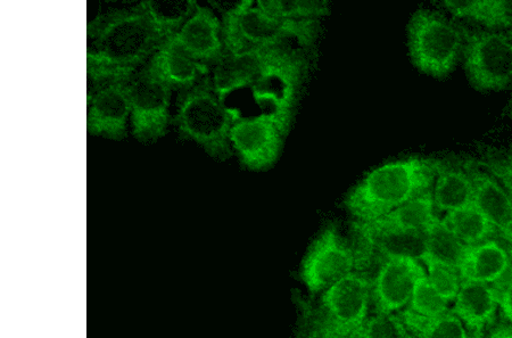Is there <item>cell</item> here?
I'll list each match as a JSON object with an SVG mask.
<instances>
[{"instance_id":"cell-19","label":"cell","mask_w":512,"mask_h":338,"mask_svg":"<svg viewBox=\"0 0 512 338\" xmlns=\"http://www.w3.org/2000/svg\"><path fill=\"white\" fill-rule=\"evenodd\" d=\"M436 212L447 214L474 203L475 188L472 177L460 164L437 162L432 189Z\"/></svg>"},{"instance_id":"cell-30","label":"cell","mask_w":512,"mask_h":338,"mask_svg":"<svg viewBox=\"0 0 512 338\" xmlns=\"http://www.w3.org/2000/svg\"><path fill=\"white\" fill-rule=\"evenodd\" d=\"M407 310L420 317L434 318L449 312L451 304L436 292L427 277L424 276L416 285Z\"/></svg>"},{"instance_id":"cell-21","label":"cell","mask_w":512,"mask_h":338,"mask_svg":"<svg viewBox=\"0 0 512 338\" xmlns=\"http://www.w3.org/2000/svg\"><path fill=\"white\" fill-rule=\"evenodd\" d=\"M441 5L456 18L476 22L484 29L512 30V2L466 0L443 2Z\"/></svg>"},{"instance_id":"cell-18","label":"cell","mask_w":512,"mask_h":338,"mask_svg":"<svg viewBox=\"0 0 512 338\" xmlns=\"http://www.w3.org/2000/svg\"><path fill=\"white\" fill-rule=\"evenodd\" d=\"M354 235L368 243L383 260L387 258L423 259L427 252L426 232L377 228L355 221Z\"/></svg>"},{"instance_id":"cell-16","label":"cell","mask_w":512,"mask_h":338,"mask_svg":"<svg viewBox=\"0 0 512 338\" xmlns=\"http://www.w3.org/2000/svg\"><path fill=\"white\" fill-rule=\"evenodd\" d=\"M451 312L461 320L470 336L483 338L500 312L497 291L490 285L462 280L460 291L451 303Z\"/></svg>"},{"instance_id":"cell-2","label":"cell","mask_w":512,"mask_h":338,"mask_svg":"<svg viewBox=\"0 0 512 338\" xmlns=\"http://www.w3.org/2000/svg\"><path fill=\"white\" fill-rule=\"evenodd\" d=\"M88 92L130 81L164 44L140 4L115 8L88 22Z\"/></svg>"},{"instance_id":"cell-27","label":"cell","mask_w":512,"mask_h":338,"mask_svg":"<svg viewBox=\"0 0 512 338\" xmlns=\"http://www.w3.org/2000/svg\"><path fill=\"white\" fill-rule=\"evenodd\" d=\"M256 6L274 18L294 21L321 20L330 13L329 3L319 0H260Z\"/></svg>"},{"instance_id":"cell-14","label":"cell","mask_w":512,"mask_h":338,"mask_svg":"<svg viewBox=\"0 0 512 338\" xmlns=\"http://www.w3.org/2000/svg\"><path fill=\"white\" fill-rule=\"evenodd\" d=\"M169 43L185 53L189 59L206 65H216L226 54L222 40V24L208 7L198 5L183 29L168 39Z\"/></svg>"},{"instance_id":"cell-23","label":"cell","mask_w":512,"mask_h":338,"mask_svg":"<svg viewBox=\"0 0 512 338\" xmlns=\"http://www.w3.org/2000/svg\"><path fill=\"white\" fill-rule=\"evenodd\" d=\"M441 219L459 241L467 247L481 244L492 238H499L497 230L475 203L444 214Z\"/></svg>"},{"instance_id":"cell-32","label":"cell","mask_w":512,"mask_h":338,"mask_svg":"<svg viewBox=\"0 0 512 338\" xmlns=\"http://www.w3.org/2000/svg\"><path fill=\"white\" fill-rule=\"evenodd\" d=\"M494 288L498 294L501 315L509 324H512V269Z\"/></svg>"},{"instance_id":"cell-26","label":"cell","mask_w":512,"mask_h":338,"mask_svg":"<svg viewBox=\"0 0 512 338\" xmlns=\"http://www.w3.org/2000/svg\"><path fill=\"white\" fill-rule=\"evenodd\" d=\"M426 238L427 252L425 257L447 263V265L459 269L467 246L459 241L440 217L428 227Z\"/></svg>"},{"instance_id":"cell-25","label":"cell","mask_w":512,"mask_h":338,"mask_svg":"<svg viewBox=\"0 0 512 338\" xmlns=\"http://www.w3.org/2000/svg\"><path fill=\"white\" fill-rule=\"evenodd\" d=\"M410 338H472L451 310L434 318H424L409 310L399 313Z\"/></svg>"},{"instance_id":"cell-36","label":"cell","mask_w":512,"mask_h":338,"mask_svg":"<svg viewBox=\"0 0 512 338\" xmlns=\"http://www.w3.org/2000/svg\"><path fill=\"white\" fill-rule=\"evenodd\" d=\"M472 338H474V337H472Z\"/></svg>"},{"instance_id":"cell-7","label":"cell","mask_w":512,"mask_h":338,"mask_svg":"<svg viewBox=\"0 0 512 338\" xmlns=\"http://www.w3.org/2000/svg\"><path fill=\"white\" fill-rule=\"evenodd\" d=\"M462 57L469 82L478 92H501L512 87V31L469 32Z\"/></svg>"},{"instance_id":"cell-35","label":"cell","mask_w":512,"mask_h":338,"mask_svg":"<svg viewBox=\"0 0 512 338\" xmlns=\"http://www.w3.org/2000/svg\"><path fill=\"white\" fill-rule=\"evenodd\" d=\"M510 111H511V114H512V97H511V101H510Z\"/></svg>"},{"instance_id":"cell-28","label":"cell","mask_w":512,"mask_h":338,"mask_svg":"<svg viewBox=\"0 0 512 338\" xmlns=\"http://www.w3.org/2000/svg\"><path fill=\"white\" fill-rule=\"evenodd\" d=\"M295 338H351L334 326L318 303L300 301L299 316L295 327Z\"/></svg>"},{"instance_id":"cell-24","label":"cell","mask_w":512,"mask_h":338,"mask_svg":"<svg viewBox=\"0 0 512 338\" xmlns=\"http://www.w3.org/2000/svg\"><path fill=\"white\" fill-rule=\"evenodd\" d=\"M143 7L164 40L176 36L197 10L194 0H145Z\"/></svg>"},{"instance_id":"cell-11","label":"cell","mask_w":512,"mask_h":338,"mask_svg":"<svg viewBox=\"0 0 512 338\" xmlns=\"http://www.w3.org/2000/svg\"><path fill=\"white\" fill-rule=\"evenodd\" d=\"M286 135L275 120L266 115L239 119L231 129V146L246 169L263 171L279 159Z\"/></svg>"},{"instance_id":"cell-1","label":"cell","mask_w":512,"mask_h":338,"mask_svg":"<svg viewBox=\"0 0 512 338\" xmlns=\"http://www.w3.org/2000/svg\"><path fill=\"white\" fill-rule=\"evenodd\" d=\"M308 69L307 57L291 45L226 53L214 67L213 88L224 104L237 90L251 89L261 115L275 120L287 135L301 101Z\"/></svg>"},{"instance_id":"cell-34","label":"cell","mask_w":512,"mask_h":338,"mask_svg":"<svg viewBox=\"0 0 512 338\" xmlns=\"http://www.w3.org/2000/svg\"><path fill=\"white\" fill-rule=\"evenodd\" d=\"M502 155H503V158H505L507 160V162L510 164V166L512 167V151L502 154Z\"/></svg>"},{"instance_id":"cell-9","label":"cell","mask_w":512,"mask_h":338,"mask_svg":"<svg viewBox=\"0 0 512 338\" xmlns=\"http://www.w3.org/2000/svg\"><path fill=\"white\" fill-rule=\"evenodd\" d=\"M357 254L340 229L329 224L321 230L305 253L300 276L312 296H320L352 272L357 271Z\"/></svg>"},{"instance_id":"cell-33","label":"cell","mask_w":512,"mask_h":338,"mask_svg":"<svg viewBox=\"0 0 512 338\" xmlns=\"http://www.w3.org/2000/svg\"><path fill=\"white\" fill-rule=\"evenodd\" d=\"M483 338H512V324L505 320V323L493 326Z\"/></svg>"},{"instance_id":"cell-31","label":"cell","mask_w":512,"mask_h":338,"mask_svg":"<svg viewBox=\"0 0 512 338\" xmlns=\"http://www.w3.org/2000/svg\"><path fill=\"white\" fill-rule=\"evenodd\" d=\"M361 338H410L399 313L373 311L367 320Z\"/></svg>"},{"instance_id":"cell-22","label":"cell","mask_w":512,"mask_h":338,"mask_svg":"<svg viewBox=\"0 0 512 338\" xmlns=\"http://www.w3.org/2000/svg\"><path fill=\"white\" fill-rule=\"evenodd\" d=\"M437 218L439 214L435 210L432 192H428L367 224L377 228L426 232Z\"/></svg>"},{"instance_id":"cell-17","label":"cell","mask_w":512,"mask_h":338,"mask_svg":"<svg viewBox=\"0 0 512 338\" xmlns=\"http://www.w3.org/2000/svg\"><path fill=\"white\" fill-rule=\"evenodd\" d=\"M512 269V249L500 238L467 247L459 272L464 282L497 286Z\"/></svg>"},{"instance_id":"cell-15","label":"cell","mask_w":512,"mask_h":338,"mask_svg":"<svg viewBox=\"0 0 512 338\" xmlns=\"http://www.w3.org/2000/svg\"><path fill=\"white\" fill-rule=\"evenodd\" d=\"M472 177L475 196L474 203L497 230L498 237L512 249V200L497 178L475 162H461Z\"/></svg>"},{"instance_id":"cell-6","label":"cell","mask_w":512,"mask_h":338,"mask_svg":"<svg viewBox=\"0 0 512 338\" xmlns=\"http://www.w3.org/2000/svg\"><path fill=\"white\" fill-rule=\"evenodd\" d=\"M407 32L411 62L426 76L449 77L464 56V30L440 12L421 8L411 16Z\"/></svg>"},{"instance_id":"cell-29","label":"cell","mask_w":512,"mask_h":338,"mask_svg":"<svg viewBox=\"0 0 512 338\" xmlns=\"http://www.w3.org/2000/svg\"><path fill=\"white\" fill-rule=\"evenodd\" d=\"M421 262L425 267L428 282L445 301L451 304L456 299L462 285L459 269L429 257H424Z\"/></svg>"},{"instance_id":"cell-5","label":"cell","mask_w":512,"mask_h":338,"mask_svg":"<svg viewBox=\"0 0 512 338\" xmlns=\"http://www.w3.org/2000/svg\"><path fill=\"white\" fill-rule=\"evenodd\" d=\"M242 118L241 111L221 103L208 76L179 94L172 125L181 139L197 144L212 159L226 161L234 155L231 129Z\"/></svg>"},{"instance_id":"cell-20","label":"cell","mask_w":512,"mask_h":338,"mask_svg":"<svg viewBox=\"0 0 512 338\" xmlns=\"http://www.w3.org/2000/svg\"><path fill=\"white\" fill-rule=\"evenodd\" d=\"M148 64L168 82L173 89H191L203 78L209 76V67L197 63L173 46L168 40L164 41L158 52Z\"/></svg>"},{"instance_id":"cell-12","label":"cell","mask_w":512,"mask_h":338,"mask_svg":"<svg viewBox=\"0 0 512 338\" xmlns=\"http://www.w3.org/2000/svg\"><path fill=\"white\" fill-rule=\"evenodd\" d=\"M426 276L423 262L387 258L379 263L373 283V311L400 313L408 308L419 280Z\"/></svg>"},{"instance_id":"cell-8","label":"cell","mask_w":512,"mask_h":338,"mask_svg":"<svg viewBox=\"0 0 512 338\" xmlns=\"http://www.w3.org/2000/svg\"><path fill=\"white\" fill-rule=\"evenodd\" d=\"M173 88L150 64L129 81L131 133L142 144H154L168 134Z\"/></svg>"},{"instance_id":"cell-4","label":"cell","mask_w":512,"mask_h":338,"mask_svg":"<svg viewBox=\"0 0 512 338\" xmlns=\"http://www.w3.org/2000/svg\"><path fill=\"white\" fill-rule=\"evenodd\" d=\"M222 15V40L226 53L237 54L260 47L288 46L294 39L304 49L316 46L320 20L294 21L274 18L253 0L210 2Z\"/></svg>"},{"instance_id":"cell-3","label":"cell","mask_w":512,"mask_h":338,"mask_svg":"<svg viewBox=\"0 0 512 338\" xmlns=\"http://www.w3.org/2000/svg\"><path fill=\"white\" fill-rule=\"evenodd\" d=\"M435 159L407 158L368 173L345 201L355 221L371 222L386 216L417 197L432 192Z\"/></svg>"},{"instance_id":"cell-13","label":"cell","mask_w":512,"mask_h":338,"mask_svg":"<svg viewBox=\"0 0 512 338\" xmlns=\"http://www.w3.org/2000/svg\"><path fill=\"white\" fill-rule=\"evenodd\" d=\"M130 115L129 81L112 82L88 92L87 130L90 136L121 142L128 136Z\"/></svg>"},{"instance_id":"cell-10","label":"cell","mask_w":512,"mask_h":338,"mask_svg":"<svg viewBox=\"0 0 512 338\" xmlns=\"http://www.w3.org/2000/svg\"><path fill=\"white\" fill-rule=\"evenodd\" d=\"M318 307L345 335L361 338L363 327L373 313V283L363 272L354 271L322 293Z\"/></svg>"}]
</instances>
